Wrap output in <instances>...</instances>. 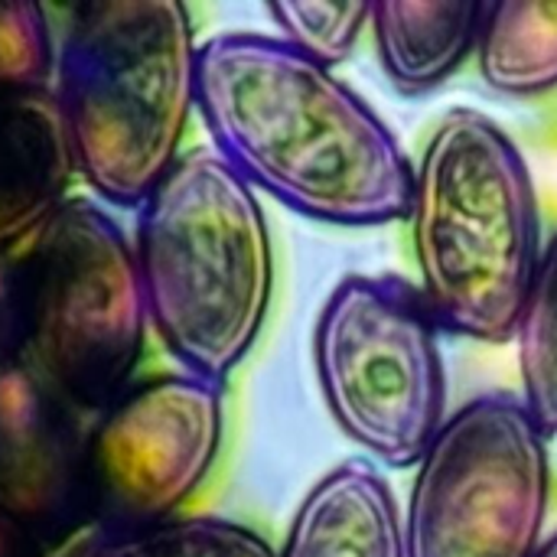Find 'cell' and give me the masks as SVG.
I'll return each mask as SVG.
<instances>
[{
	"label": "cell",
	"mask_w": 557,
	"mask_h": 557,
	"mask_svg": "<svg viewBox=\"0 0 557 557\" xmlns=\"http://www.w3.org/2000/svg\"><path fill=\"white\" fill-rule=\"evenodd\" d=\"M196 111L215 153L297 215L343 228L408 219L414 163L382 114L281 36L199 42Z\"/></svg>",
	"instance_id": "1"
},
{
	"label": "cell",
	"mask_w": 557,
	"mask_h": 557,
	"mask_svg": "<svg viewBox=\"0 0 557 557\" xmlns=\"http://www.w3.org/2000/svg\"><path fill=\"white\" fill-rule=\"evenodd\" d=\"M134 261L147 320L183 372L225 385L255 349L274 294V245L258 193L193 150L137 209Z\"/></svg>",
	"instance_id": "2"
},
{
	"label": "cell",
	"mask_w": 557,
	"mask_h": 557,
	"mask_svg": "<svg viewBox=\"0 0 557 557\" xmlns=\"http://www.w3.org/2000/svg\"><path fill=\"white\" fill-rule=\"evenodd\" d=\"M408 219L437 326L512 343L545 245L532 170L503 124L476 108L447 111L414 166Z\"/></svg>",
	"instance_id": "3"
},
{
	"label": "cell",
	"mask_w": 557,
	"mask_h": 557,
	"mask_svg": "<svg viewBox=\"0 0 557 557\" xmlns=\"http://www.w3.org/2000/svg\"><path fill=\"white\" fill-rule=\"evenodd\" d=\"M199 42L176 0H95L72 10L55 52V108L75 173L117 209L176 166L196 111Z\"/></svg>",
	"instance_id": "4"
},
{
	"label": "cell",
	"mask_w": 557,
	"mask_h": 557,
	"mask_svg": "<svg viewBox=\"0 0 557 557\" xmlns=\"http://www.w3.org/2000/svg\"><path fill=\"white\" fill-rule=\"evenodd\" d=\"M147 304L134 245L91 199L62 209L0 258V359L23 366L82 414H101L127 392Z\"/></svg>",
	"instance_id": "5"
},
{
	"label": "cell",
	"mask_w": 557,
	"mask_h": 557,
	"mask_svg": "<svg viewBox=\"0 0 557 557\" xmlns=\"http://www.w3.org/2000/svg\"><path fill=\"white\" fill-rule=\"evenodd\" d=\"M441 326L395 274H349L313 326V372L336 428L375 463L414 470L447 421Z\"/></svg>",
	"instance_id": "6"
},
{
	"label": "cell",
	"mask_w": 557,
	"mask_h": 557,
	"mask_svg": "<svg viewBox=\"0 0 557 557\" xmlns=\"http://www.w3.org/2000/svg\"><path fill=\"white\" fill-rule=\"evenodd\" d=\"M552 434L522 395L486 392L454 414L414 467L408 557H532L545 542Z\"/></svg>",
	"instance_id": "7"
},
{
	"label": "cell",
	"mask_w": 557,
	"mask_h": 557,
	"mask_svg": "<svg viewBox=\"0 0 557 557\" xmlns=\"http://www.w3.org/2000/svg\"><path fill=\"white\" fill-rule=\"evenodd\" d=\"M222 437V385L176 372L127 388L88 434L91 532L173 519L212 473Z\"/></svg>",
	"instance_id": "8"
},
{
	"label": "cell",
	"mask_w": 557,
	"mask_h": 557,
	"mask_svg": "<svg viewBox=\"0 0 557 557\" xmlns=\"http://www.w3.org/2000/svg\"><path fill=\"white\" fill-rule=\"evenodd\" d=\"M88 434L75 405L0 359V506L46 548L91 529Z\"/></svg>",
	"instance_id": "9"
},
{
	"label": "cell",
	"mask_w": 557,
	"mask_h": 557,
	"mask_svg": "<svg viewBox=\"0 0 557 557\" xmlns=\"http://www.w3.org/2000/svg\"><path fill=\"white\" fill-rule=\"evenodd\" d=\"M69 137L49 91L0 95V258L26 245L69 199Z\"/></svg>",
	"instance_id": "10"
},
{
	"label": "cell",
	"mask_w": 557,
	"mask_h": 557,
	"mask_svg": "<svg viewBox=\"0 0 557 557\" xmlns=\"http://www.w3.org/2000/svg\"><path fill=\"white\" fill-rule=\"evenodd\" d=\"M277 557H408L405 516L372 460H343L300 499Z\"/></svg>",
	"instance_id": "11"
},
{
	"label": "cell",
	"mask_w": 557,
	"mask_h": 557,
	"mask_svg": "<svg viewBox=\"0 0 557 557\" xmlns=\"http://www.w3.org/2000/svg\"><path fill=\"white\" fill-rule=\"evenodd\" d=\"M483 20V0H379L369 29L392 88L414 98L441 88L476 55Z\"/></svg>",
	"instance_id": "12"
},
{
	"label": "cell",
	"mask_w": 557,
	"mask_h": 557,
	"mask_svg": "<svg viewBox=\"0 0 557 557\" xmlns=\"http://www.w3.org/2000/svg\"><path fill=\"white\" fill-rule=\"evenodd\" d=\"M483 82L512 98L557 88V0H496L486 3L476 42Z\"/></svg>",
	"instance_id": "13"
},
{
	"label": "cell",
	"mask_w": 557,
	"mask_h": 557,
	"mask_svg": "<svg viewBox=\"0 0 557 557\" xmlns=\"http://www.w3.org/2000/svg\"><path fill=\"white\" fill-rule=\"evenodd\" d=\"M62 557H277L258 532L232 519H163L78 539Z\"/></svg>",
	"instance_id": "14"
},
{
	"label": "cell",
	"mask_w": 557,
	"mask_h": 557,
	"mask_svg": "<svg viewBox=\"0 0 557 557\" xmlns=\"http://www.w3.org/2000/svg\"><path fill=\"white\" fill-rule=\"evenodd\" d=\"M512 343L519 352L522 401L557 437V232L542 248Z\"/></svg>",
	"instance_id": "15"
},
{
	"label": "cell",
	"mask_w": 557,
	"mask_h": 557,
	"mask_svg": "<svg viewBox=\"0 0 557 557\" xmlns=\"http://www.w3.org/2000/svg\"><path fill=\"white\" fill-rule=\"evenodd\" d=\"M268 16L277 26V36L304 52L307 59L336 72L369 29L372 3L346 0V3H304V0H274L268 3Z\"/></svg>",
	"instance_id": "16"
},
{
	"label": "cell",
	"mask_w": 557,
	"mask_h": 557,
	"mask_svg": "<svg viewBox=\"0 0 557 557\" xmlns=\"http://www.w3.org/2000/svg\"><path fill=\"white\" fill-rule=\"evenodd\" d=\"M55 72V46L46 10L36 3H0V95L46 91Z\"/></svg>",
	"instance_id": "17"
},
{
	"label": "cell",
	"mask_w": 557,
	"mask_h": 557,
	"mask_svg": "<svg viewBox=\"0 0 557 557\" xmlns=\"http://www.w3.org/2000/svg\"><path fill=\"white\" fill-rule=\"evenodd\" d=\"M0 557H49V548L0 506Z\"/></svg>",
	"instance_id": "18"
},
{
	"label": "cell",
	"mask_w": 557,
	"mask_h": 557,
	"mask_svg": "<svg viewBox=\"0 0 557 557\" xmlns=\"http://www.w3.org/2000/svg\"><path fill=\"white\" fill-rule=\"evenodd\" d=\"M532 557H557V532L555 535H548Z\"/></svg>",
	"instance_id": "19"
}]
</instances>
